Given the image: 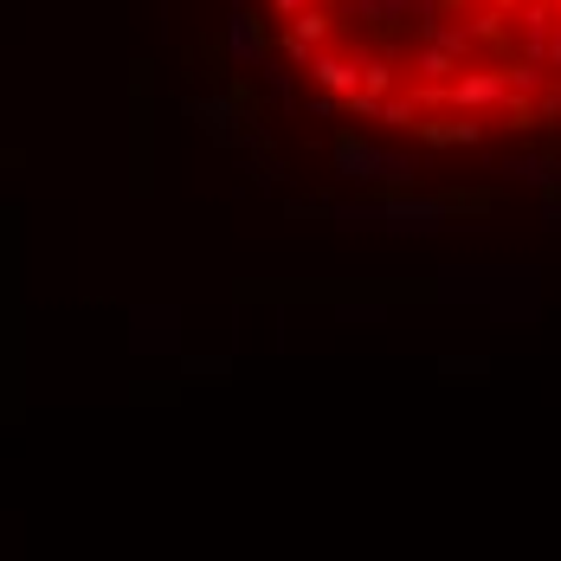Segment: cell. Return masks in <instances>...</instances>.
<instances>
[{"label": "cell", "instance_id": "cell-1", "mask_svg": "<svg viewBox=\"0 0 561 561\" xmlns=\"http://www.w3.org/2000/svg\"><path fill=\"white\" fill-rule=\"evenodd\" d=\"M510 104V84H504V71H491V65H478V71H458L451 78V111H471V116H484V111H504Z\"/></svg>", "mask_w": 561, "mask_h": 561}, {"label": "cell", "instance_id": "cell-12", "mask_svg": "<svg viewBox=\"0 0 561 561\" xmlns=\"http://www.w3.org/2000/svg\"><path fill=\"white\" fill-rule=\"evenodd\" d=\"M556 26H561V0H556Z\"/></svg>", "mask_w": 561, "mask_h": 561}, {"label": "cell", "instance_id": "cell-9", "mask_svg": "<svg viewBox=\"0 0 561 561\" xmlns=\"http://www.w3.org/2000/svg\"><path fill=\"white\" fill-rule=\"evenodd\" d=\"M549 71H561V26L549 33Z\"/></svg>", "mask_w": 561, "mask_h": 561}, {"label": "cell", "instance_id": "cell-8", "mask_svg": "<svg viewBox=\"0 0 561 561\" xmlns=\"http://www.w3.org/2000/svg\"><path fill=\"white\" fill-rule=\"evenodd\" d=\"M362 13H381V26H388V20L407 13V0H362Z\"/></svg>", "mask_w": 561, "mask_h": 561}, {"label": "cell", "instance_id": "cell-2", "mask_svg": "<svg viewBox=\"0 0 561 561\" xmlns=\"http://www.w3.org/2000/svg\"><path fill=\"white\" fill-rule=\"evenodd\" d=\"M310 78H317L330 98H355V91H362V65H355V58H336V53H310Z\"/></svg>", "mask_w": 561, "mask_h": 561}, {"label": "cell", "instance_id": "cell-5", "mask_svg": "<svg viewBox=\"0 0 561 561\" xmlns=\"http://www.w3.org/2000/svg\"><path fill=\"white\" fill-rule=\"evenodd\" d=\"M323 33H330V7H317V0H310V7H304V13L290 20V39H304V46H317Z\"/></svg>", "mask_w": 561, "mask_h": 561}, {"label": "cell", "instance_id": "cell-11", "mask_svg": "<svg viewBox=\"0 0 561 561\" xmlns=\"http://www.w3.org/2000/svg\"><path fill=\"white\" fill-rule=\"evenodd\" d=\"M516 7H523V0H491V13H516Z\"/></svg>", "mask_w": 561, "mask_h": 561}, {"label": "cell", "instance_id": "cell-7", "mask_svg": "<svg viewBox=\"0 0 561 561\" xmlns=\"http://www.w3.org/2000/svg\"><path fill=\"white\" fill-rule=\"evenodd\" d=\"M413 116H420V104H413V98H381V123H393V129H413Z\"/></svg>", "mask_w": 561, "mask_h": 561}, {"label": "cell", "instance_id": "cell-10", "mask_svg": "<svg viewBox=\"0 0 561 561\" xmlns=\"http://www.w3.org/2000/svg\"><path fill=\"white\" fill-rule=\"evenodd\" d=\"M272 7H278V13H304V7H310V0H272Z\"/></svg>", "mask_w": 561, "mask_h": 561}, {"label": "cell", "instance_id": "cell-6", "mask_svg": "<svg viewBox=\"0 0 561 561\" xmlns=\"http://www.w3.org/2000/svg\"><path fill=\"white\" fill-rule=\"evenodd\" d=\"M362 91H368V98H388L393 91V65L388 58H362Z\"/></svg>", "mask_w": 561, "mask_h": 561}, {"label": "cell", "instance_id": "cell-4", "mask_svg": "<svg viewBox=\"0 0 561 561\" xmlns=\"http://www.w3.org/2000/svg\"><path fill=\"white\" fill-rule=\"evenodd\" d=\"M336 162L348 174H368V181H375V169H381V156H368V142H355V136H336Z\"/></svg>", "mask_w": 561, "mask_h": 561}, {"label": "cell", "instance_id": "cell-3", "mask_svg": "<svg viewBox=\"0 0 561 561\" xmlns=\"http://www.w3.org/2000/svg\"><path fill=\"white\" fill-rule=\"evenodd\" d=\"M413 71H420L426 84H451V78H458V53L439 46V39H426V46L413 53Z\"/></svg>", "mask_w": 561, "mask_h": 561}]
</instances>
